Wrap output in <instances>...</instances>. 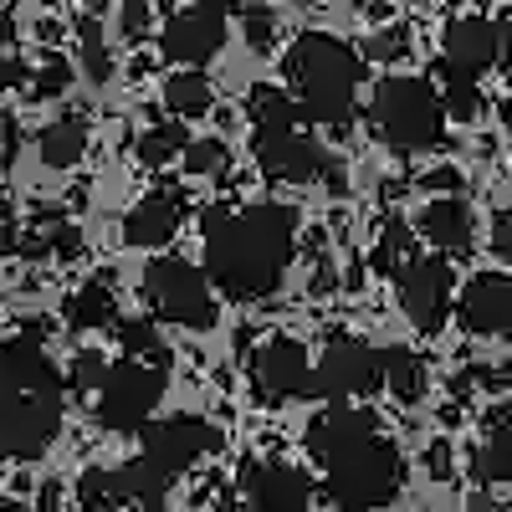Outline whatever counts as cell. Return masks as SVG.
<instances>
[{
  "instance_id": "cell-1",
  "label": "cell",
  "mask_w": 512,
  "mask_h": 512,
  "mask_svg": "<svg viewBox=\"0 0 512 512\" xmlns=\"http://www.w3.org/2000/svg\"><path fill=\"white\" fill-rule=\"evenodd\" d=\"M297 256V210L262 200L241 210H210L205 216V277L236 303L277 292L282 272Z\"/></svg>"
},
{
  "instance_id": "cell-2",
  "label": "cell",
  "mask_w": 512,
  "mask_h": 512,
  "mask_svg": "<svg viewBox=\"0 0 512 512\" xmlns=\"http://www.w3.org/2000/svg\"><path fill=\"white\" fill-rule=\"evenodd\" d=\"M62 425V374L41 338L21 333L0 344V461H31Z\"/></svg>"
},
{
  "instance_id": "cell-3",
  "label": "cell",
  "mask_w": 512,
  "mask_h": 512,
  "mask_svg": "<svg viewBox=\"0 0 512 512\" xmlns=\"http://www.w3.org/2000/svg\"><path fill=\"white\" fill-rule=\"evenodd\" d=\"M359 77H364L359 52L328 31H303L287 52V82L297 93V108L323 128H349Z\"/></svg>"
},
{
  "instance_id": "cell-4",
  "label": "cell",
  "mask_w": 512,
  "mask_h": 512,
  "mask_svg": "<svg viewBox=\"0 0 512 512\" xmlns=\"http://www.w3.org/2000/svg\"><path fill=\"white\" fill-rule=\"evenodd\" d=\"M328 477L323 492L338 512H374V507H390L405 487V461L400 451L384 441V436H364L344 451H333L328 461Z\"/></svg>"
},
{
  "instance_id": "cell-5",
  "label": "cell",
  "mask_w": 512,
  "mask_h": 512,
  "mask_svg": "<svg viewBox=\"0 0 512 512\" xmlns=\"http://www.w3.org/2000/svg\"><path fill=\"white\" fill-rule=\"evenodd\" d=\"M369 118L395 154H425L446 134V103L425 77H384L374 88Z\"/></svg>"
},
{
  "instance_id": "cell-6",
  "label": "cell",
  "mask_w": 512,
  "mask_h": 512,
  "mask_svg": "<svg viewBox=\"0 0 512 512\" xmlns=\"http://www.w3.org/2000/svg\"><path fill=\"white\" fill-rule=\"evenodd\" d=\"M144 297L164 323H180L195 333L216 328V282L205 277V267L185 262V256H159V262H149Z\"/></svg>"
},
{
  "instance_id": "cell-7",
  "label": "cell",
  "mask_w": 512,
  "mask_h": 512,
  "mask_svg": "<svg viewBox=\"0 0 512 512\" xmlns=\"http://www.w3.org/2000/svg\"><path fill=\"white\" fill-rule=\"evenodd\" d=\"M159 400H164V369L139 364V359L108 364V374L98 379V390H93L98 425H108V431H118V436L144 431Z\"/></svg>"
},
{
  "instance_id": "cell-8",
  "label": "cell",
  "mask_w": 512,
  "mask_h": 512,
  "mask_svg": "<svg viewBox=\"0 0 512 512\" xmlns=\"http://www.w3.org/2000/svg\"><path fill=\"white\" fill-rule=\"evenodd\" d=\"M226 47V0H190L159 31V52L180 67H205Z\"/></svg>"
},
{
  "instance_id": "cell-9",
  "label": "cell",
  "mask_w": 512,
  "mask_h": 512,
  "mask_svg": "<svg viewBox=\"0 0 512 512\" xmlns=\"http://www.w3.org/2000/svg\"><path fill=\"white\" fill-rule=\"evenodd\" d=\"M451 292H456V272L446 256H410L400 267V308L420 333H441L451 313Z\"/></svg>"
},
{
  "instance_id": "cell-10",
  "label": "cell",
  "mask_w": 512,
  "mask_h": 512,
  "mask_svg": "<svg viewBox=\"0 0 512 512\" xmlns=\"http://www.w3.org/2000/svg\"><path fill=\"white\" fill-rule=\"evenodd\" d=\"M379 384H384L379 354L369 344H359V338H333V344L323 349V359H318V369H313V390L333 405L359 400V395L379 390Z\"/></svg>"
},
{
  "instance_id": "cell-11",
  "label": "cell",
  "mask_w": 512,
  "mask_h": 512,
  "mask_svg": "<svg viewBox=\"0 0 512 512\" xmlns=\"http://www.w3.org/2000/svg\"><path fill=\"white\" fill-rule=\"evenodd\" d=\"M251 154H256V164H262V175L282 180V185H308V180L328 175V154L297 123L292 128H256Z\"/></svg>"
},
{
  "instance_id": "cell-12",
  "label": "cell",
  "mask_w": 512,
  "mask_h": 512,
  "mask_svg": "<svg viewBox=\"0 0 512 512\" xmlns=\"http://www.w3.org/2000/svg\"><path fill=\"white\" fill-rule=\"evenodd\" d=\"M251 384H256L262 400H297L303 390H313L308 349L297 344V338H287V333L267 338V344L256 349V359H251Z\"/></svg>"
},
{
  "instance_id": "cell-13",
  "label": "cell",
  "mask_w": 512,
  "mask_h": 512,
  "mask_svg": "<svg viewBox=\"0 0 512 512\" xmlns=\"http://www.w3.org/2000/svg\"><path fill=\"white\" fill-rule=\"evenodd\" d=\"M216 425L200 420V415H169V420H149L144 425V456L159 461L164 472H185V466H195L205 451H216Z\"/></svg>"
},
{
  "instance_id": "cell-14",
  "label": "cell",
  "mask_w": 512,
  "mask_h": 512,
  "mask_svg": "<svg viewBox=\"0 0 512 512\" xmlns=\"http://www.w3.org/2000/svg\"><path fill=\"white\" fill-rule=\"evenodd\" d=\"M502 62V31L497 21L487 16H461L446 26V41H441V77H472L482 82L487 67Z\"/></svg>"
},
{
  "instance_id": "cell-15",
  "label": "cell",
  "mask_w": 512,
  "mask_h": 512,
  "mask_svg": "<svg viewBox=\"0 0 512 512\" xmlns=\"http://www.w3.org/2000/svg\"><path fill=\"white\" fill-rule=\"evenodd\" d=\"M456 318L466 333L477 338H497L512 328V277L507 272H482L466 282L461 303H456Z\"/></svg>"
},
{
  "instance_id": "cell-16",
  "label": "cell",
  "mask_w": 512,
  "mask_h": 512,
  "mask_svg": "<svg viewBox=\"0 0 512 512\" xmlns=\"http://www.w3.org/2000/svg\"><path fill=\"white\" fill-rule=\"evenodd\" d=\"M246 492L256 512H308L313 507V482L282 461H256L246 472Z\"/></svg>"
},
{
  "instance_id": "cell-17",
  "label": "cell",
  "mask_w": 512,
  "mask_h": 512,
  "mask_svg": "<svg viewBox=\"0 0 512 512\" xmlns=\"http://www.w3.org/2000/svg\"><path fill=\"white\" fill-rule=\"evenodd\" d=\"M364 436H379V415L364 410V405H333L328 415H318L308 425V451L328 461L333 451H344V446H354Z\"/></svg>"
},
{
  "instance_id": "cell-18",
  "label": "cell",
  "mask_w": 512,
  "mask_h": 512,
  "mask_svg": "<svg viewBox=\"0 0 512 512\" xmlns=\"http://www.w3.org/2000/svg\"><path fill=\"white\" fill-rule=\"evenodd\" d=\"M472 231H477L472 205L456 200V195H436L431 205L420 210V236L431 246H441V251H456V256L472 251Z\"/></svg>"
},
{
  "instance_id": "cell-19",
  "label": "cell",
  "mask_w": 512,
  "mask_h": 512,
  "mask_svg": "<svg viewBox=\"0 0 512 512\" xmlns=\"http://www.w3.org/2000/svg\"><path fill=\"white\" fill-rule=\"evenodd\" d=\"M175 231H180V195H169V190L144 195L123 216V241L128 246H164Z\"/></svg>"
},
{
  "instance_id": "cell-20",
  "label": "cell",
  "mask_w": 512,
  "mask_h": 512,
  "mask_svg": "<svg viewBox=\"0 0 512 512\" xmlns=\"http://www.w3.org/2000/svg\"><path fill=\"white\" fill-rule=\"evenodd\" d=\"M169 487H175V472H164V466L149 461L144 451L128 461V466H118V492H123V502H134V507H144V512H159V507L169 502Z\"/></svg>"
},
{
  "instance_id": "cell-21",
  "label": "cell",
  "mask_w": 512,
  "mask_h": 512,
  "mask_svg": "<svg viewBox=\"0 0 512 512\" xmlns=\"http://www.w3.org/2000/svg\"><path fill=\"white\" fill-rule=\"evenodd\" d=\"M36 149H41V164H47V169H72L82 154H88V123L67 113V118L41 128Z\"/></svg>"
},
{
  "instance_id": "cell-22",
  "label": "cell",
  "mask_w": 512,
  "mask_h": 512,
  "mask_svg": "<svg viewBox=\"0 0 512 512\" xmlns=\"http://www.w3.org/2000/svg\"><path fill=\"white\" fill-rule=\"evenodd\" d=\"M164 108L175 118H205L210 108H216V88H210V77L200 67H185L164 82Z\"/></svg>"
},
{
  "instance_id": "cell-23",
  "label": "cell",
  "mask_w": 512,
  "mask_h": 512,
  "mask_svg": "<svg viewBox=\"0 0 512 512\" xmlns=\"http://www.w3.org/2000/svg\"><path fill=\"white\" fill-rule=\"evenodd\" d=\"M477 477L482 482H512V410H502L487 425V441L477 451Z\"/></svg>"
},
{
  "instance_id": "cell-24",
  "label": "cell",
  "mask_w": 512,
  "mask_h": 512,
  "mask_svg": "<svg viewBox=\"0 0 512 512\" xmlns=\"http://www.w3.org/2000/svg\"><path fill=\"white\" fill-rule=\"evenodd\" d=\"M62 313H67L72 328H103V323H113V313H118V297H113L108 282H82V287L67 297Z\"/></svg>"
},
{
  "instance_id": "cell-25",
  "label": "cell",
  "mask_w": 512,
  "mask_h": 512,
  "mask_svg": "<svg viewBox=\"0 0 512 512\" xmlns=\"http://www.w3.org/2000/svg\"><path fill=\"white\" fill-rule=\"evenodd\" d=\"M379 369H384V384H390V395H395L400 405H415V400L425 395V364H420V354H410V349H384V354H379Z\"/></svg>"
},
{
  "instance_id": "cell-26",
  "label": "cell",
  "mask_w": 512,
  "mask_h": 512,
  "mask_svg": "<svg viewBox=\"0 0 512 512\" xmlns=\"http://www.w3.org/2000/svg\"><path fill=\"white\" fill-rule=\"evenodd\" d=\"M118 344H123L128 359H139V364H154V369L169 364V344L159 338L154 318H123L118 323Z\"/></svg>"
},
{
  "instance_id": "cell-27",
  "label": "cell",
  "mask_w": 512,
  "mask_h": 512,
  "mask_svg": "<svg viewBox=\"0 0 512 512\" xmlns=\"http://www.w3.org/2000/svg\"><path fill=\"white\" fill-rule=\"evenodd\" d=\"M246 113H251V123L256 128H292L297 123V108L282 88H272V82H262V88H251V98H246Z\"/></svg>"
},
{
  "instance_id": "cell-28",
  "label": "cell",
  "mask_w": 512,
  "mask_h": 512,
  "mask_svg": "<svg viewBox=\"0 0 512 512\" xmlns=\"http://www.w3.org/2000/svg\"><path fill=\"white\" fill-rule=\"evenodd\" d=\"M185 149H190V139H185L180 123H154V128H144V134H139V164H149V169L169 164V159L185 154Z\"/></svg>"
},
{
  "instance_id": "cell-29",
  "label": "cell",
  "mask_w": 512,
  "mask_h": 512,
  "mask_svg": "<svg viewBox=\"0 0 512 512\" xmlns=\"http://www.w3.org/2000/svg\"><path fill=\"white\" fill-rule=\"evenodd\" d=\"M77 47H82V67H88L93 82H108L113 62H108V47H103V26L88 16V21H77Z\"/></svg>"
},
{
  "instance_id": "cell-30",
  "label": "cell",
  "mask_w": 512,
  "mask_h": 512,
  "mask_svg": "<svg viewBox=\"0 0 512 512\" xmlns=\"http://www.w3.org/2000/svg\"><path fill=\"white\" fill-rule=\"evenodd\" d=\"M441 103H446V118H461V123H472L482 113V88L472 77H446V88H441Z\"/></svg>"
},
{
  "instance_id": "cell-31",
  "label": "cell",
  "mask_w": 512,
  "mask_h": 512,
  "mask_svg": "<svg viewBox=\"0 0 512 512\" xmlns=\"http://www.w3.org/2000/svg\"><path fill=\"white\" fill-rule=\"evenodd\" d=\"M77 497H82V507L88 512H108V507H118L123 502V492H118V472H88L77 482Z\"/></svg>"
},
{
  "instance_id": "cell-32",
  "label": "cell",
  "mask_w": 512,
  "mask_h": 512,
  "mask_svg": "<svg viewBox=\"0 0 512 512\" xmlns=\"http://www.w3.org/2000/svg\"><path fill=\"white\" fill-rule=\"evenodd\" d=\"M241 36H246L251 52H272V47H277V16H272L267 6L241 11Z\"/></svg>"
},
{
  "instance_id": "cell-33",
  "label": "cell",
  "mask_w": 512,
  "mask_h": 512,
  "mask_svg": "<svg viewBox=\"0 0 512 512\" xmlns=\"http://www.w3.org/2000/svg\"><path fill=\"white\" fill-rule=\"evenodd\" d=\"M226 159H231V149H226L221 139H195V144L185 149L190 175H221V169H226Z\"/></svg>"
},
{
  "instance_id": "cell-34",
  "label": "cell",
  "mask_w": 512,
  "mask_h": 512,
  "mask_svg": "<svg viewBox=\"0 0 512 512\" xmlns=\"http://www.w3.org/2000/svg\"><path fill=\"white\" fill-rule=\"evenodd\" d=\"M72 82V62H62V57H47L36 72H31V98H57L62 88Z\"/></svg>"
},
{
  "instance_id": "cell-35",
  "label": "cell",
  "mask_w": 512,
  "mask_h": 512,
  "mask_svg": "<svg viewBox=\"0 0 512 512\" xmlns=\"http://www.w3.org/2000/svg\"><path fill=\"white\" fill-rule=\"evenodd\" d=\"M405 251H410V231H405V226L395 221L390 231H384V241H379V251H374V267H384V272H390V267H405V262H410V256H405Z\"/></svg>"
},
{
  "instance_id": "cell-36",
  "label": "cell",
  "mask_w": 512,
  "mask_h": 512,
  "mask_svg": "<svg viewBox=\"0 0 512 512\" xmlns=\"http://www.w3.org/2000/svg\"><path fill=\"white\" fill-rule=\"evenodd\" d=\"M128 41H144L149 36V6H144V0H128V6H123V26H118Z\"/></svg>"
},
{
  "instance_id": "cell-37",
  "label": "cell",
  "mask_w": 512,
  "mask_h": 512,
  "mask_svg": "<svg viewBox=\"0 0 512 512\" xmlns=\"http://www.w3.org/2000/svg\"><path fill=\"white\" fill-rule=\"evenodd\" d=\"M103 374H108V364H103L98 354H82V359H77V369H72V384H77V390H88V395H93Z\"/></svg>"
},
{
  "instance_id": "cell-38",
  "label": "cell",
  "mask_w": 512,
  "mask_h": 512,
  "mask_svg": "<svg viewBox=\"0 0 512 512\" xmlns=\"http://www.w3.org/2000/svg\"><path fill=\"white\" fill-rule=\"evenodd\" d=\"M405 47H410V36L395 26V31H384V36L369 41V57H405Z\"/></svg>"
},
{
  "instance_id": "cell-39",
  "label": "cell",
  "mask_w": 512,
  "mask_h": 512,
  "mask_svg": "<svg viewBox=\"0 0 512 512\" xmlns=\"http://www.w3.org/2000/svg\"><path fill=\"white\" fill-rule=\"evenodd\" d=\"M492 246H497V256L512 267V210H502V216L492 221Z\"/></svg>"
},
{
  "instance_id": "cell-40",
  "label": "cell",
  "mask_w": 512,
  "mask_h": 512,
  "mask_svg": "<svg viewBox=\"0 0 512 512\" xmlns=\"http://www.w3.org/2000/svg\"><path fill=\"white\" fill-rule=\"evenodd\" d=\"M11 241H16V221H11V200L0 195V262H6V251H11Z\"/></svg>"
},
{
  "instance_id": "cell-41",
  "label": "cell",
  "mask_w": 512,
  "mask_h": 512,
  "mask_svg": "<svg viewBox=\"0 0 512 512\" xmlns=\"http://www.w3.org/2000/svg\"><path fill=\"white\" fill-rule=\"evenodd\" d=\"M11 159H16V123L0 113V169H6Z\"/></svg>"
},
{
  "instance_id": "cell-42",
  "label": "cell",
  "mask_w": 512,
  "mask_h": 512,
  "mask_svg": "<svg viewBox=\"0 0 512 512\" xmlns=\"http://www.w3.org/2000/svg\"><path fill=\"white\" fill-rule=\"evenodd\" d=\"M21 77H26V67H21L16 57H6V52H0V93H6V88H16Z\"/></svg>"
},
{
  "instance_id": "cell-43",
  "label": "cell",
  "mask_w": 512,
  "mask_h": 512,
  "mask_svg": "<svg viewBox=\"0 0 512 512\" xmlns=\"http://www.w3.org/2000/svg\"><path fill=\"white\" fill-rule=\"evenodd\" d=\"M497 31H502V62L512 72V11H507V21H497Z\"/></svg>"
},
{
  "instance_id": "cell-44",
  "label": "cell",
  "mask_w": 512,
  "mask_h": 512,
  "mask_svg": "<svg viewBox=\"0 0 512 512\" xmlns=\"http://www.w3.org/2000/svg\"><path fill=\"white\" fill-rule=\"evenodd\" d=\"M16 36V26H11V16H0V47H6V41Z\"/></svg>"
},
{
  "instance_id": "cell-45",
  "label": "cell",
  "mask_w": 512,
  "mask_h": 512,
  "mask_svg": "<svg viewBox=\"0 0 512 512\" xmlns=\"http://www.w3.org/2000/svg\"><path fill=\"white\" fill-rule=\"evenodd\" d=\"M502 118L512 123V82H507V103H502Z\"/></svg>"
},
{
  "instance_id": "cell-46",
  "label": "cell",
  "mask_w": 512,
  "mask_h": 512,
  "mask_svg": "<svg viewBox=\"0 0 512 512\" xmlns=\"http://www.w3.org/2000/svg\"><path fill=\"white\" fill-rule=\"evenodd\" d=\"M82 6H93V11H103V6H113V0H82Z\"/></svg>"
},
{
  "instance_id": "cell-47",
  "label": "cell",
  "mask_w": 512,
  "mask_h": 512,
  "mask_svg": "<svg viewBox=\"0 0 512 512\" xmlns=\"http://www.w3.org/2000/svg\"><path fill=\"white\" fill-rule=\"evenodd\" d=\"M0 512H31V507H16V502H0Z\"/></svg>"
},
{
  "instance_id": "cell-48",
  "label": "cell",
  "mask_w": 512,
  "mask_h": 512,
  "mask_svg": "<svg viewBox=\"0 0 512 512\" xmlns=\"http://www.w3.org/2000/svg\"><path fill=\"white\" fill-rule=\"evenodd\" d=\"M451 6H487V0H451Z\"/></svg>"
},
{
  "instance_id": "cell-49",
  "label": "cell",
  "mask_w": 512,
  "mask_h": 512,
  "mask_svg": "<svg viewBox=\"0 0 512 512\" xmlns=\"http://www.w3.org/2000/svg\"><path fill=\"white\" fill-rule=\"evenodd\" d=\"M226 512H256V507H226Z\"/></svg>"
},
{
  "instance_id": "cell-50",
  "label": "cell",
  "mask_w": 512,
  "mask_h": 512,
  "mask_svg": "<svg viewBox=\"0 0 512 512\" xmlns=\"http://www.w3.org/2000/svg\"><path fill=\"white\" fill-rule=\"evenodd\" d=\"M108 512H118V507H108Z\"/></svg>"
}]
</instances>
